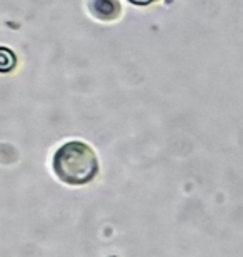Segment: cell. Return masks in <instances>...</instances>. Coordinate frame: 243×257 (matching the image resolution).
I'll use <instances>...</instances> for the list:
<instances>
[{"label": "cell", "mask_w": 243, "mask_h": 257, "mask_svg": "<svg viewBox=\"0 0 243 257\" xmlns=\"http://www.w3.org/2000/svg\"><path fill=\"white\" fill-rule=\"evenodd\" d=\"M55 176L69 186H85L98 174V159L85 142L70 141L57 149L52 161Z\"/></svg>", "instance_id": "1"}, {"label": "cell", "mask_w": 243, "mask_h": 257, "mask_svg": "<svg viewBox=\"0 0 243 257\" xmlns=\"http://www.w3.org/2000/svg\"><path fill=\"white\" fill-rule=\"evenodd\" d=\"M94 12L103 20H112L120 14V5L117 4V0H95Z\"/></svg>", "instance_id": "2"}, {"label": "cell", "mask_w": 243, "mask_h": 257, "mask_svg": "<svg viewBox=\"0 0 243 257\" xmlns=\"http://www.w3.org/2000/svg\"><path fill=\"white\" fill-rule=\"evenodd\" d=\"M128 2L135 4V5H148V4H152L153 0H128Z\"/></svg>", "instance_id": "3"}]
</instances>
